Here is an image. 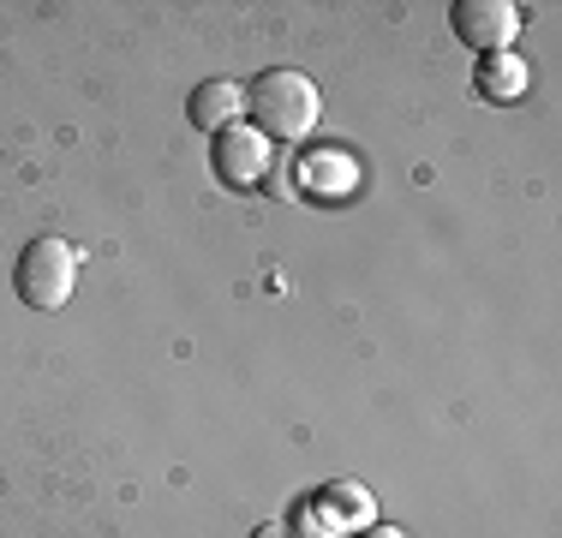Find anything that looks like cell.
<instances>
[{
  "label": "cell",
  "instance_id": "cell-4",
  "mask_svg": "<svg viewBox=\"0 0 562 538\" xmlns=\"http://www.w3.org/2000/svg\"><path fill=\"white\" fill-rule=\"evenodd\" d=\"M216 180L222 186H234V192H246V186H263V173H270V138L263 132H251V126H227L216 132Z\"/></svg>",
  "mask_w": 562,
  "mask_h": 538
},
{
  "label": "cell",
  "instance_id": "cell-6",
  "mask_svg": "<svg viewBox=\"0 0 562 538\" xmlns=\"http://www.w3.org/2000/svg\"><path fill=\"white\" fill-rule=\"evenodd\" d=\"M479 90H485L491 102H508L527 90V60H515V54H497V60H479Z\"/></svg>",
  "mask_w": 562,
  "mask_h": 538
},
{
  "label": "cell",
  "instance_id": "cell-9",
  "mask_svg": "<svg viewBox=\"0 0 562 538\" xmlns=\"http://www.w3.org/2000/svg\"><path fill=\"white\" fill-rule=\"evenodd\" d=\"M371 538H401V533H395V527H378V533H371Z\"/></svg>",
  "mask_w": 562,
  "mask_h": 538
},
{
  "label": "cell",
  "instance_id": "cell-5",
  "mask_svg": "<svg viewBox=\"0 0 562 538\" xmlns=\"http://www.w3.org/2000/svg\"><path fill=\"white\" fill-rule=\"evenodd\" d=\"M186 114H192L198 132H227V126H239V114H246V85H234V78H204V85H192Z\"/></svg>",
  "mask_w": 562,
  "mask_h": 538
},
{
  "label": "cell",
  "instance_id": "cell-2",
  "mask_svg": "<svg viewBox=\"0 0 562 538\" xmlns=\"http://www.w3.org/2000/svg\"><path fill=\"white\" fill-rule=\"evenodd\" d=\"M72 281H78V246H66L55 234L31 239V246L19 251V264H12V293H19L31 312H60V305L72 300Z\"/></svg>",
  "mask_w": 562,
  "mask_h": 538
},
{
  "label": "cell",
  "instance_id": "cell-7",
  "mask_svg": "<svg viewBox=\"0 0 562 538\" xmlns=\"http://www.w3.org/2000/svg\"><path fill=\"white\" fill-rule=\"evenodd\" d=\"M324 508H329V520H341V527H366L371 520V491L353 484V479H341V484L324 491Z\"/></svg>",
  "mask_w": 562,
  "mask_h": 538
},
{
  "label": "cell",
  "instance_id": "cell-8",
  "mask_svg": "<svg viewBox=\"0 0 562 538\" xmlns=\"http://www.w3.org/2000/svg\"><path fill=\"white\" fill-rule=\"evenodd\" d=\"M251 538H288V527H258Z\"/></svg>",
  "mask_w": 562,
  "mask_h": 538
},
{
  "label": "cell",
  "instance_id": "cell-3",
  "mask_svg": "<svg viewBox=\"0 0 562 538\" xmlns=\"http://www.w3.org/2000/svg\"><path fill=\"white\" fill-rule=\"evenodd\" d=\"M454 36H461L473 54H508L520 31V7L515 0H454Z\"/></svg>",
  "mask_w": 562,
  "mask_h": 538
},
{
  "label": "cell",
  "instance_id": "cell-1",
  "mask_svg": "<svg viewBox=\"0 0 562 538\" xmlns=\"http://www.w3.org/2000/svg\"><path fill=\"white\" fill-rule=\"evenodd\" d=\"M246 114H251V132L293 144V138H305V132L317 126L324 97H317V85L300 72V66H270V72H258L246 85Z\"/></svg>",
  "mask_w": 562,
  "mask_h": 538
}]
</instances>
